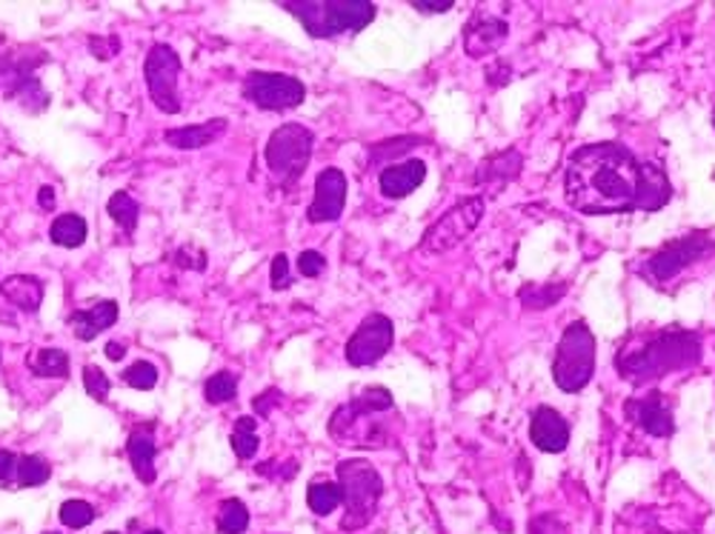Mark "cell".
<instances>
[{
  "label": "cell",
  "instance_id": "obj_1",
  "mask_svg": "<svg viewBox=\"0 0 715 534\" xmlns=\"http://www.w3.org/2000/svg\"><path fill=\"white\" fill-rule=\"evenodd\" d=\"M567 203L581 215H629L665 209L670 178L658 163L638 160L627 146L604 140L569 155L564 174Z\"/></svg>",
  "mask_w": 715,
  "mask_h": 534
},
{
  "label": "cell",
  "instance_id": "obj_2",
  "mask_svg": "<svg viewBox=\"0 0 715 534\" xmlns=\"http://www.w3.org/2000/svg\"><path fill=\"white\" fill-rule=\"evenodd\" d=\"M701 354H704V343L699 332L661 329L644 340L621 346L615 354V368L627 383L644 386V383H656L667 375L690 372L701 363Z\"/></svg>",
  "mask_w": 715,
  "mask_h": 534
},
{
  "label": "cell",
  "instance_id": "obj_3",
  "mask_svg": "<svg viewBox=\"0 0 715 534\" xmlns=\"http://www.w3.org/2000/svg\"><path fill=\"white\" fill-rule=\"evenodd\" d=\"M393 406V395L384 386H370L329 418V434L338 443H352V446H387V441H384L387 432H384L381 414L389 412Z\"/></svg>",
  "mask_w": 715,
  "mask_h": 534
},
{
  "label": "cell",
  "instance_id": "obj_4",
  "mask_svg": "<svg viewBox=\"0 0 715 534\" xmlns=\"http://www.w3.org/2000/svg\"><path fill=\"white\" fill-rule=\"evenodd\" d=\"M281 7L295 18L313 37H338L343 32H361L375 21L378 9L366 0H336V3H300L286 0Z\"/></svg>",
  "mask_w": 715,
  "mask_h": 534
},
{
  "label": "cell",
  "instance_id": "obj_5",
  "mask_svg": "<svg viewBox=\"0 0 715 534\" xmlns=\"http://www.w3.org/2000/svg\"><path fill=\"white\" fill-rule=\"evenodd\" d=\"M338 484L343 491V532H361L375 518L384 495V480L370 461L338 463Z\"/></svg>",
  "mask_w": 715,
  "mask_h": 534
},
{
  "label": "cell",
  "instance_id": "obj_6",
  "mask_svg": "<svg viewBox=\"0 0 715 534\" xmlns=\"http://www.w3.org/2000/svg\"><path fill=\"white\" fill-rule=\"evenodd\" d=\"M595 375V334L585 320H576L564 329L553 357V380L567 395L587 389Z\"/></svg>",
  "mask_w": 715,
  "mask_h": 534
},
{
  "label": "cell",
  "instance_id": "obj_7",
  "mask_svg": "<svg viewBox=\"0 0 715 534\" xmlns=\"http://www.w3.org/2000/svg\"><path fill=\"white\" fill-rule=\"evenodd\" d=\"M315 149V135L313 129L300 126V123H284L266 140V169L281 186H295L298 178L307 172L309 158Z\"/></svg>",
  "mask_w": 715,
  "mask_h": 534
},
{
  "label": "cell",
  "instance_id": "obj_8",
  "mask_svg": "<svg viewBox=\"0 0 715 534\" xmlns=\"http://www.w3.org/2000/svg\"><path fill=\"white\" fill-rule=\"evenodd\" d=\"M710 254H715V240L710 238L707 231H690V235L661 246L656 254L647 258V263L642 269L644 281L656 283V286H667L681 272H686V269L701 263V260H707Z\"/></svg>",
  "mask_w": 715,
  "mask_h": 534
},
{
  "label": "cell",
  "instance_id": "obj_9",
  "mask_svg": "<svg viewBox=\"0 0 715 534\" xmlns=\"http://www.w3.org/2000/svg\"><path fill=\"white\" fill-rule=\"evenodd\" d=\"M484 209H487V201L481 195L464 197L455 206L444 212V215L423 231L421 249L430 254H446L453 252L455 246H461L475 231V226L481 224Z\"/></svg>",
  "mask_w": 715,
  "mask_h": 534
},
{
  "label": "cell",
  "instance_id": "obj_10",
  "mask_svg": "<svg viewBox=\"0 0 715 534\" xmlns=\"http://www.w3.org/2000/svg\"><path fill=\"white\" fill-rule=\"evenodd\" d=\"M144 78L152 103L167 115L181 112V98H178V78H181V58L169 44H155L144 60Z\"/></svg>",
  "mask_w": 715,
  "mask_h": 534
},
{
  "label": "cell",
  "instance_id": "obj_11",
  "mask_svg": "<svg viewBox=\"0 0 715 534\" xmlns=\"http://www.w3.org/2000/svg\"><path fill=\"white\" fill-rule=\"evenodd\" d=\"M243 98L249 103H256L258 109H266V112H286V109L304 103L307 87L293 75L249 72L243 78Z\"/></svg>",
  "mask_w": 715,
  "mask_h": 534
},
{
  "label": "cell",
  "instance_id": "obj_12",
  "mask_svg": "<svg viewBox=\"0 0 715 534\" xmlns=\"http://www.w3.org/2000/svg\"><path fill=\"white\" fill-rule=\"evenodd\" d=\"M393 320H389L387 315H378V311H375V315L364 318V323L358 326L355 334H352L350 343H347V361L355 368L373 366V363H378L381 357L393 349Z\"/></svg>",
  "mask_w": 715,
  "mask_h": 534
},
{
  "label": "cell",
  "instance_id": "obj_13",
  "mask_svg": "<svg viewBox=\"0 0 715 534\" xmlns=\"http://www.w3.org/2000/svg\"><path fill=\"white\" fill-rule=\"evenodd\" d=\"M44 304V283L32 275H12L0 283V323L18 326L23 315H37Z\"/></svg>",
  "mask_w": 715,
  "mask_h": 534
},
{
  "label": "cell",
  "instance_id": "obj_14",
  "mask_svg": "<svg viewBox=\"0 0 715 534\" xmlns=\"http://www.w3.org/2000/svg\"><path fill=\"white\" fill-rule=\"evenodd\" d=\"M347 206V174L329 167L315 178V197L307 209L309 224H336Z\"/></svg>",
  "mask_w": 715,
  "mask_h": 534
},
{
  "label": "cell",
  "instance_id": "obj_15",
  "mask_svg": "<svg viewBox=\"0 0 715 534\" xmlns=\"http://www.w3.org/2000/svg\"><path fill=\"white\" fill-rule=\"evenodd\" d=\"M624 414L633 420L635 427L647 432L650 438H672L676 434V420H672V409L667 406L661 391H650L644 397H629L624 404Z\"/></svg>",
  "mask_w": 715,
  "mask_h": 534
},
{
  "label": "cell",
  "instance_id": "obj_16",
  "mask_svg": "<svg viewBox=\"0 0 715 534\" xmlns=\"http://www.w3.org/2000/svg\"><path fill=\"white\" fill-rule=\"evenodd\" d=\"M507 35H510V23L501 21L496 15H478L467 23V30H464V52H467L469 58H487L498 46L504 44Z\"/></svg>",
  "mask_w": 715,
  "mask_h": 534
},
{
  "label": "cell",
  "instance_id": "obj_17",
  "mask_svg": "<svg viewBox=\"0 0 715 534\" xmlns=\"http://www.w3.org/2000/svg\"><path fill=\"white\" fill-rule=\"evenodd\" d=\"M530 441L541 452L558 455L569 446V423L549 406H538L533 412V420H530Z\"/></svg>",
  "mask_w": 715,
  "mask_h": 534
},
{
  "label": "cell",
  "instance_id": "obj_18",
  "mask_svg": "<svg viewBox=\"0 0 715 534\" xmlns=\"http://www.w3.org/2000/svg\"><path fill=\"white\" fill-rule=\"evenodd\" d=\"M423 181H427V163L418 158H409L404 160V163H395V167L384 169L378 178V186L384 197L401 201V197L412 195Z\"/></svg>",
  "mask_w": 715,
  "mask_h": 534
},
{
  "label": "cell",
  "instance_id": "obj_19",
  "mask_svg": "<svg viewBox=\"0 0 715 534\" xmlns=\"http://www.w3.org/2000/svg\"><path fill=\"white\" fill-rule=\"evenodd\" d=\"M155 427H135L126 441V455H129L132 469L144 486H152L158 471H155Z\"/></svg>",
  "mask_w": 715,
  "mask_h": 534
},
{
  "label": "cell",
  "instance_id": "obj_20",
  "mask_svg": "<svg viewBox=\"0 0 715 534\" xmlns=\"http://www.w3.org/2000/svg\"><path fill=\"white\" fill-rule=\"evenodd\" d=\"M229 121L227 117H215V121L197 123V126H181V129H167L163 140L172 149H204V146L215 144L227 135Z\"/></svg>",
  "mask_w": 715,
  "mask_h": 534
},
{
  "label": "cell",
  "instance_id": "obj_21",
  "mask_svg": "<svg viewBox=\"0 0 715 534\" xmlns=\"http://www.w3.org/2000/svg\"><path fill=\"white\" fill-rule=\"evenodd\" d=\"M117 323V304L115 300H98L92 309H81L69 315V326L78 340H95L98 334L106 332L110 326Z\"/></svg>",
  "mask_w": 715,
  "mask_h": 534
},
{
  "label": "cell",
  "instance_id": "obj_22",
  "mask_svg": "<svg viewBox=\"0 0 715 534\" xmlns=\"http://www.w3.org/2000/svg\"><path fill=\"white\" fill-rule=\"evenodd\" d=\"M521 163H524V158H521L519 149H504V152L492 155V158H487L481 163V169H478V174H475V183L478 186H507L510 181H515L521 174Z\"/></svg>",
  "mask_w": 715,
  "mask_h": 534
},
{
  "label": "cell",
  "instance_id": "obj_23",
  "mask_svg": "<svg viewBox=\"0 0 715 534\" xmlns=\"http://www.w3.org/2000/svg\"><path fill=\"white\" fill-rule=\"evenodd\" d=\"M341 503H343L341 484L329 480V477H315L313 484H309L307 505L313 509V514H318V518H327V514L336 512Z\"/></svg>",
  "mask_w": 715,
  "mask_h": 534
},
{
  "label": "cell",
  "instance_id": "obj_24",
  "mask_svg": "<svg viewBox=\"0 0 715 534\" xmlns=\"http://www.w3.org/2000/svg\"><path fill=\"white\" fill-rule=\"evenodd\" d=\"M49 238L52 243L66 246V249H78L87 240V220L81 215H60L49 226Z\"/></svg>",
  "mask_w": 715,
  "mask_h": 534
},
{
  "label": "cell",
  "instance_id": "obj_25",
  "mask_svg": "<svg viewBox=\"0 0 715 534\" xmlns=\"http://www.w3.org/2000/svg\"><path fill=\"white\" fill-rule=\"evenodd\" d=\"M106 212H110V217L115 220L121 229L126 231V235H135V229H138V217H140V203L135 201V197L129 195V192H115V195L110 197V203H106Z\"/></svg>",
  "mask_w": 715,
  "mask_h": 534
},
{
  "label": "cell",
  "instance_id": "obj_26",
  "mask_svg": "<svg viewBox=\"0 0 715 534\" xmlns=\"http://www.w3.org/2000/svg\"><path fill=\"white\" fill-rule=\"evenodd\" d=\"M52 477V466L44 455L18 457V486L21 489H37Z\"/></svg>",
  "mask_w": 715,
  "mask_h": 534
},
{
  "label": "cell",
  "instance_id": "obj_27",
  "mask_svg": "<svg viewBox=\"0 0 715 534\" xmlns=\"http://www.w3.org/2000/svg\"><path fill=\"white\" fill-rule=\"evenodd\" d=\"M215 526H218L220 534H243L249 529L247 505H243L238 498H227L224 503H220Z\"/></svg>",
  "mask_w": 715,
  "mask_h": 534
},
{
  "label": "cell",
  "instance_id": "obj_28",
  "mask_svg": "<svg viewBox=\"0 0 715 534\" xmlns=\"http://www.w3.org/2000/svg\"><path fill=\"white\" fill-rule=\"evenodd\" d=\"M232 448L235 455L241 457V461H249V457L256 455L258 446H261V438H258V420L256 418H238L232 429Z\"/></svg>",
  "mask_w": 715,
  "mask_h": 534
},
{
  "label": "cell",
  "instance_id": "obj_29",
  "mask_svg": "<svg viewBox=\"0 0 715 534\" xmlns=\"http://www.w3.org/2000/svg\"><path fill=\"white\" fill-rule=\"evenodd\" d=\"M35 377H66L69 375V357L60 349H41L30 363Z\"/></svg>",
  "mask_w": 715,
  "mask_h": 534
},
{
  "label": "cell",
  "instance_id": "obj_30",
  "mask_svg": "<svg viewBox=\"0 0 715 534\" xmlns=\"http://www.w3.org/2000/svg\"><path fill=\"white\" fill-rule=\"evenodd\" d=\"M204 397L206 404L212 406L229 404V400L238 397V377H235L232 372H218V375H212L209 380L204 383Z\"/></svg>",
  "mask_w": 715,
  "mask_h": 534
},
{
  "label": "cell",
  "instance_id": "obj_31",
  "mask_svg": "<svg viewBox=\"0 0 715 534\" xmlns=\"http://www.w3.org/2000/svg\"><path fill=\"white\" fill-rule=\"evenodd\" d=\"M95 520V505H89L87 500H66L60 505V523L69 529H83Z\"/></svg>",
  "mask_w": 715,
  "mask_h": 534
},
{
  "label": "cell",
  "instance_id": "obj_32",
  "mask_svg": "<svg viewBox=\"0 0 715 534\" xmlns=\"http://www.w3.org/2000/svg\"><path fill=\"white\" fill-rule=\"evenodd\" d=\"M124 383L138 391L155 389V386H158V368L147 361L132 363V366L124 372Z\"/></svg>",
  "mask_w": 715,
  "mask_h": 534
},
{
  "label": "cell",
  "instance_id": "obj_33",
  "mask_svg": "<svg viewBox=\"0 0 715 534\" xmlns=\"http://www.w3.org/2000/svg\"><path fill=\"white\" fill-rule=\"evenodd\" d=\"M83 386H87L89 397H95L98 404H106V397H110V377L103 375L98 366H87L83 368Z\"/></svg>",
  "mask_w": 715,
  "mask_h": 534
},
{
  "label": "cell",
  "instance_id": "obj_34",
  "mask_svg": "<svg viewBox=\"0 0 715 534\" xmlns=\"http://www.w3.org/2000/svg\"><path fill=\"white\" fill-rule=\"evenodd\" d=\"M524 292H533V300H526L524 304L526 309H547V306L558 304V297L567 292V286H558V289H555V286H544V289H538V286L530 289V286H526Z\"/></svg>",
  "mask_w": 715,
  "mask_h": 534
},
{
  "label": "cell",
  "instance_id": "obj_35",
  "mask_svg": "<svg viewBox=\"0 0 715 534\" xmlns=\"http://www.w3.org/2000/svg\"><path fill=\"white\" fill-rule=\"evenodd\" d=\"M270 277H272V289L275 292H284L293 286V277H290V258H286V254H275V258H272Z\"/></svg>",
  "mask_w": 715,
  "mask_h": 534
},
{
  "label": "cell",
  "instance_id": "obj_36",
  "mask_svg": "<svg viewBox=\"0 0 715 534\" xmlns=\"http://www.w3.org/2000/svg\"><path fill=\"white\" fill-rule=\"evenodd\" d=\"M298 269L304 277H321L324 269H327V258L315 249H307V252L298 254Z\"/></svg>",
  "mask_w": 715,
  "mask_h": 534
},
{
  "label": "cell",
  "instance_id": "obj_37",
  "mask_svg": "<svg viewBox=\"0 0 715 534\" xmlns=\"http://www.w3.org/2000/svg\"><path fill=\"white\" fill-rule=\"evenodd\" d=\"M89 49H92V55L101 60H110L115 58L117 52H121V41H117L115 35L112 37H89Z\"/></svg>",
  "mask_w": 715,
  "mask_h": 534
},
{
  "label": "cell",
  "instance_id": "obj_38",
  "mask_svg": "<svg viewBox=\"0 0 715 534\" xmlns=\"http://www.w3.org/2000/svg\"><path fill=\"white\" fill-rule=\"evenodd\" d=\"M15 480H18V455L15 452H9V448H0V486H12Z\"/></svg>",
  "mask_w": 715,
  "mask_h": 534
},
{
  "label": "cell",
  "instance_id": "obj_39",
  "mask_svg": "<svg viewBox=\"0 0 715 534\" xmlns=\"http://www.w3.org/2000/svg\"><path fill=\"white\" fill-rule=\"evenodd\" d=\"M530 534H567V529H564L561 520L553 518V514H541V518H535L533 523H530Z\"/></svg>",
  "mask_w": 715,
  "mask_h": 534
},
{
  "label": "cell",
  "instance_id": "obj_40",
  "mask_svg": "<svg viewBox=\"0 0 715 534\" xmlns=\"http://www.w3.org/2000/svg\"><path fill=\"white\" fill-rule=\"evenodd\" d=\"M453 7V0H416L412 3V9H418L421 15H441V12H450Z\"/></svg>",
  "mask_w": 715,
  "mask_h": 534
},
{
  "label": "cell",
  "instance_id": "obj_41",
  "mask_svg": "<svg viewBox=\"0 0 715 534\" xmlns=\"http://www.w3.org/2000/svg\"><path fill=\"white\" fill-rule=\"evenodd\" d=\"M281 404V391L277 389H266L261 397H256L252 400V406H256V414H261V418H270L272 406Z\"/></svg>",
  "mask_w": 715,
  "mask_h": 534
},
{
  "label": "cell",
  "instance_id": "obj_42",
  "mask_svg": "<svg viewBox=\"0 0 715 534\" xmlns=\"http://www.w3.org/2000/svg\"><path fill=\"white\" fill-rule=\"evenodd\" d=\"M416 144H421V140L418 138H401V144H384V146H378V149H373V155L375 158H381V155L387 152V155H398V152H407V149H412V146Z\"/></svg>",
  "mask_w": 715,
  "mask_h": 534
},
{
  "label": "cell",
  "instance_id": "obj_43",
  "mask_svg": "<svg viewBox=\"0 0 715 534\" xmlns=\"http://www.w3.org/2000/svg\"><path fill=\"white\" fill-rule=\"evenodd\" d=\"M37 203H41V209H52V206H55V192H52V186H41Z\"/></svg>",
  "mask_w": 715,
  "mask_h": 534
},
{
  "label": "cell",
  "instance_id": "obj_44",
  "mask_svg": "<svg viewBox=\"0 0 715 534\" xmlns=\"http://www.w3.org/2000/svg\"><path fill=\"white\" fill-rule=\"evenodd\" d=\"M124 354H126L124 343H117V340H112V343H106V357H110V361H121Z\"/></svg>",
  "mask_w": 715,
  "mask_h": 534
},
{
  "label": "cell",
  "instance_id": "obj_45",
  "mask_svg": "<svg viewBox=\"0 0 715 534\" xmlns=\"http://www.w3.org/2000/svg\"><path fill=\"white\" fill-rule=\"evenodd\" d=\"M144 534H163L161 529H149V532H144Z\"/></svg>",
  "mask_w": 715,
  "mask_h": 534
},
{
  "label": "cell",
  "instance_id": "obj_46",
  "mask_svg": "<svg viewBox=\"0 0 715 534\" xmlns=\"http://www.w3.org/2000/svg\"><path fill=\"white\" fill-rule=\"evenodd\" d=\"M713 123H715V109H713Z\"/></svg>",
  "mask_w": 715,
  "mask_h": 534
},
{
  "label": "cell",
  "instance_id": "obj_47",
  "mask_svg": "<svg viewBox=\"0 0 715 534\" xmlns=\"http://www.w3.org/2000/svg\"><path fill=\"white\" fill-rule=\"evenodd\" d=\"M106 534H117V532H106Z\"/></svg>",
  "mask_w": 715,
  "mask_h": 534
},
{
  "label": "cell",
  "instance_id": "obj_48",
  "mask_svg": "<svg viewBox=\"0 0 715 534\" xmlns=\"http://www.w3.org/2000/svg\"><path fill=\"white\" fill-rule=\"evenodd\" d=\"M46 534H52V532H46Z\"/></svg>",
  "mask_w": 715,
  "mask_h": 534
},
{
  "label": "cell",
  "instance_id": "obj_49",
  "mask_svg": "<svg viewBox=\"0 0 715 534\" xmlns=\"http://www.w3.org/2000/svg\"><path fill=\"white\" fill-rule=\"evenodd\" d=\"M658 534H661V532H658Z\"/></svg>",
  "mask_w": 715,
  "mask_h": 534
}]
</instances>
